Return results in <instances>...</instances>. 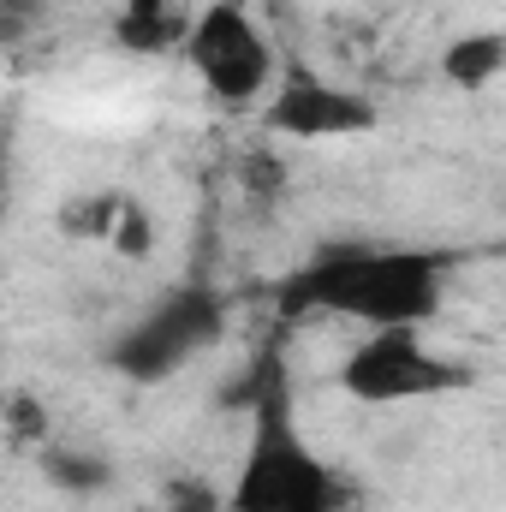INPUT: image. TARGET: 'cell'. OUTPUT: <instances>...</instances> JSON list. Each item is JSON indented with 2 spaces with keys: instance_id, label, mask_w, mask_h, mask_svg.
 <instances>
[{
  "instance_id": "obj_5",
  "label": "cell",
  "mask_w": 506,
  "mask_h": 512,
  "mask_svg": "<svg viewBox=\"0 0 506 512\" xmlns=\"http://www.w3.org/2000/svg\"><path fill=\"white\" fill-rule=\"evenodd\" d=\"M334 382L358 405H405V399H447V393L477 382V370L435 352V346H423L417 328H370L346 352Z\"/></svg>"
},
{
  "instance_id": "obj_8",
  "label": "cell",
  "mask_w": 506,
  "mask_h": 512,
  "mask_svg": "<svg viewBox=\"0 0 506 512\" xmlns=\"http://www.w3.org/2000/svg\"><path fill=\"white\" fill-rule=\"evenodd\" d=\"M441 78L453 90H489L506 78V30H465L441 48Z\"/></svg>"
},
{
  "instance_id": "obj_3",
  "label": "cell",
  "mask_w": 506,
  "mask_h": 512,
  "mask_svg": "<svg viewBox=\"0 0 506 512\" xmlns=\"http://www.w3.org/2000/svg\"><path fill=\"white\" fill-rule=\"evenodd\" d=\"M221 334H227V304H221V292L185 280V286H167L155 304H143V310L131 316L126 328L108 340L102 364H108L114 376H126L131 387H161V382H173L185 364H197Z\"/></svg>"
},
{
  "instance_id": "obj_1",
  "label": "cell",
  "mask_w": 506,
  "mask_h": 512,
  "mask_svg": "<svg viewBox=\"0 0 506 512\" xmlns=\"http://www.w3.org/2000/svg\"><path fill=\"white\" fill-rule=\"evenodd\" d=\"M447 256L417 245H322L280 280L286 316H340L358 328H423L447 298Z\"/></svg>"
},
{
  "instance_id": "obj_4",
  "label": "cell",
  "mask_w": 506,
  "mask_h": 512,
  "mask_svg": "<svg viewBox=\"0 0 506 512\" xmlns=\"http://www.w3.org/2000/svg\"><path fill=\"white\" fill-rule=\"evenodd\" d=\"M179 54L215 108L239 114V108H256L274 96V48H268V36H262V24L251 18L245 0H209L191 18V36Z\"/></svg>"
},
{
  "instance_id": "obj_2",
  "label": "cell",
  "mask_w": 506,
  "mask_h": 512,
  "mask_svg": "<svg viewBox=\"0 0 506 512\" xmlns=\"http://www.w3.org/2000/svg\"><path fill=\"white\" fill-rule=\"evenodd\" d=\"M227 512H340V483L298 429L292 387L262 358L251 387V441L233 471Z\"/></svg>"
},
{
  "instance_id": "obj_9",
  "label": "cell",
  "mask_w": 506,
  "mask_h": 512,
  "mask_svg": "<svg viewBox=\"0 0 506 512\" xmlns=\"http://www.w3.org/2000/svg\"><path fill=\"white\" fill-rule=\"evenodd\" d=\"M42 477L72 495V501H90L102 489H114V459L96 453V447H42Z\"/></svg>"
},
{
  "instance_id": "obj_10",
  "label": "cell",
  "mask_w": 506,
  "mask_h": 512,
  "mask_svg": "<svg viewBox=\"0 0 506 512\" xmlns=\"http://www.w3.org/2000/svg\"><path fill=\"white\" fill-rule=\"evenodd\" d=\"M149 245H155L149 215H143L137 203H126V209H120V227H114V251H120V256H143Z\"/></svg>"
},
{
  "instance_id": "obj_11",
  "label": "cell",
  "mask_w": 506,
  "mask_h": 512,
  "mask_svg": "<svg viewBox=\"0 0 506 512\" xmlns=\"http://www.w3.org/2000/svg\"><path fill=\"white\" fill-rule=\"evenodd\" d=\"M173 512H227V501H221V507H215V501H209V489H203V483H191V489H185V483H179V489H173Z\"/></svg>"
},
{
  "instance_id": "obj_6",
  "label": "cell",
  "mask_w": 506,
  "mask_h": 512,
  "mask_svg": "<svg viewBox=\"0 0 506 512\" xmlns=\"http://www.w3.org/2000/svg\"><path fill=\"white\" fill-rule=\"evenodd\" d=\"M381 126V108L352 90V84H334V78H316V72H286L274 84V96L262 102V131L274 137H292V143H340V137H370Z\"/></svg>"
},
{
  "instance_id": "obj_7",
  "label": "cell",
  "mask_w": 506,
  "mask_h": 512,
  "mask_svg": "<svg viewBox=\"0 0 506 512\" xmlns=\"http://www.w3.org/2000/svg\"><path fill=\"white\" fill-rule=\"evenodd\" d=\"M191 18H197V12H185L179 0H126L120 18H114V42H120L126 54H143V60L179 54L185 36H191Z\"/></svg>"
}]
</instances>
